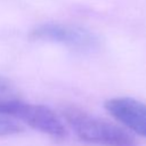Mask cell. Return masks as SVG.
I'll list each match as a JSON object with an SVG mask.
<instances>
[{"label":"cell","instance_id":"6da1fadb","mask_svg":"<svg viewBox=\"0 0 146 146\" xmlns=\"http://www.w3.org/2000/svg\"><path fill=\"white\" fill-rule=\"evenodd\" d=\"M63 116L84 143L98 146H136V141L127 131L84 111L67 107L63 111Z\"/></svg>","mask_w":146,"mask_h":146},{"label":"cell","instance_id":"7a4b0ae2","mask_svg":"<svg viewBox=\"0 0 146 146\" xmlns=\"http://www.w3.org/2000/svg\"><path fill=\"white\" fill-rule=\"evenodd\" d=\"M0 113L23 121L29 127L55 139H62L66 135L65 125L59 116L44 105L26 103L15 97L0 102Z\"/></svg>","mask_w":146,"mask_h":146},{"label":"cell","instance_id":"3957f363","mask_svg":"<svg viewBox=\"0 0 146 146\" xmlns=\"http://www.w3.org/2000/svg\"><path fill=\"white\" fill-rule=\"evenodd\" d=\"M31 36L35 40H43L64 44L76 51L89 52L95 50L98 46V40L90 31L64 24L48 23L35 27Z\"/></svg>","mask_w":146,"mask_h":146},{"label":"cell","instance_id":"277c9868","mask_svg":"<svg viewBox=\"0 0 146 146\" xmlns=\"http://www.w3.org/2000/svg\"><path fill=\"white\" fill-rule=\"evenodd\" d=\"M107 112L124 127L146 138V104L130 97H115L105 103Z\"/></svg>","mask_w":146,"mask_h":146},{"label":"cell","instance_id":"5b68a950","mask_svg":"<svg viewBox=\"0 0 146 146\" xmlns=\"http://www.w3.org/2000/svg\"><path fill=\"white\" fill-rule=\"evenodd\" d=\"M22 131L19 123L14 120V117L0 113V137L16 135Z\"/></svg>","mask_w":146,"mask_h":146},{"label":"cell","instance_id":"8992f818","mask_svg":"<svg viewBox=\"0 0 146 146\" xmlns=\"http://www.w3.org/2000/svg\"><path fill=\"white\" fill-rule=\"evenodd\" d=\"M15 97L16 95H15V90L11 83L6 78L0 75V102L15 98Z\"/></svg>","mask_w":146,"mask_h":146}]
</instances>
